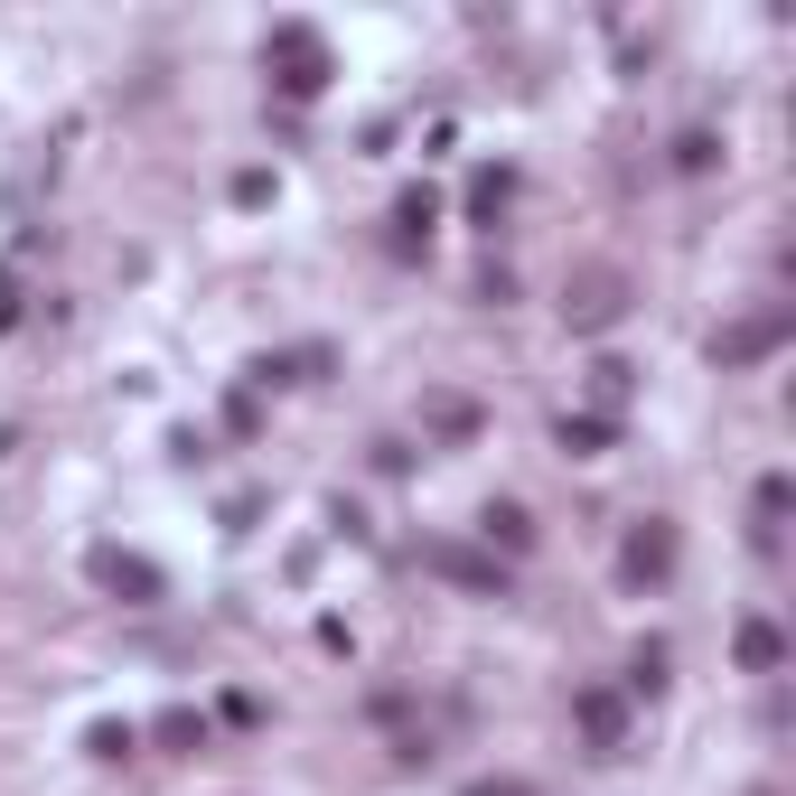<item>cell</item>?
I'll list each match as a JSON object with an SVG mask.
<instances>
[{
    "instance_id": "6da1fadb",
    "label": "cell",
    "mask_w": 796,
    "mask_h": 796,
    "mask_svg": "<svg viewBox=\"0 0 796 796\" xmlns=\"http://www.w3.org/2000/svg\"><path fill=\"white\" fill-rule=\"evenodd\" d=\"M665 562H675V543H665V535H637L628 543V572H665Z\"/></svg>"
}]
</instances>
